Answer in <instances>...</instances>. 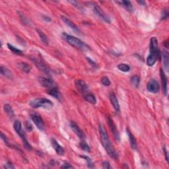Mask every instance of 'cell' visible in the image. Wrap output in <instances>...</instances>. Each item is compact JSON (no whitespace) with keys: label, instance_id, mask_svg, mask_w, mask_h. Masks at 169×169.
I'll return each mask as SVG.
<instances>
[{"label":"cell","instance_id":"obj_1","mask_svg":"<svg viewBox=\"0 0 169 169\" xmlns=\"http://www.w3.org/2000/svg\"><path fill=\"white\" fill-rule=\"evenodd\" d=\"M99 133H100L101 136V140L102 144H103L104 148L106 150V151L107 152L108 155L110 157H112L113 159L117 160L118 159V155L117 152L115 151L113 145L111 143L109 136H108L107 132H106V129L104 128L103 125L101 124L99 126Z\"/></svg>","mask_w":169,"mask_h":169},{"label":"cell","instance_id":"obj_2","mask_svg":"<svg viewBox=\"0 0 169 169\" xmlns=\"http://www.w3.org/2000/svg\"><path fill=\"white\" fill-rule=\"evenodd\" d=\"M62 36L69 44L72 46L73 47L77 48V49L81 50H88L90 49L89 46L87 45L84 42H83L79 38L71 36L70 34L63 32L62 34Z\"/></svg>","mask_w":169,"mask_h":169},{"label":"cell","instance_id":"obj_3","mask_svg":"<svg viewBox=\"0 0 169 169\" xmlns=\"http://www.w3.org/2000/svg\"><path fill=\"white\" fill-rule=\"evenodd\" d=\"M29 104L31 107L34 108H44L49 109L54 106V104L52 101L46 98H37L33 99L30 102Z\"/></svg>","mask_w":169,"mask_h":169},{"label":"cell","instance_id":"obj_4","mask_svg":"<svg viewBox=\"0 0 169 169\" xmlns=\"http://www.w3.org/2000/svg\"><path fill=\"white\" fill-rule=\"evenodd\" d=\"M29 57L31 61L34 64V65L38 68L39 70L41 71L44 73H45L46 75H50L51 69L42 59L40 58L38 56H34V55H31V56H29Z\"/></svg>","mask_w":169,"mask_h":169},{"label":"cell","instance_id":"obj_5","mask_svg":"<svg viewBox=\"0 0 169 169\" xmlns=\"http://www.w3.org/2000/svg\"><path fill=\"white\" fill-rule=\"evenodd\" d=\"M87 5L91 7L93 13L95 14L100 19H101L105 23H110L111 21L109 17L104 13L103 9H102L98 5L96 4L95 3H93V2H89V3H87Z\"/></svg>","mask_w":169,"mask_h":169},{"label":"cell","instance_id":"obj_6","mask_svg":"<svg viewBox=\"0 0 169 169\" xmlns=\"http://www.w3.org/2000/svg\"><path fill=\"white\" fill-rule=\"evenodd\" d=\"M107 120H108V126L110 127V129L112 133L113 134V136H114V140L116 141V142H119L120 141V133L118 132V130L116 128V126L114 121L112 118H110L109 116L107 117Z\"/></svg>","mask_w":169,"mask_h":169},{"label":"cell","instance_id":"obj_7","mask_svg":"<svg viewBox=\"0 0 169 169\" xmlns=\"http://www.w3.org/2000/svg\"><path fill=\"white\" fill-rule=\"evenodd\" d=\"M32 120L33 121L34 124L36 125V126L40 130L44 131L45 129V124L44 122V120L42 118L41 116L38 114H33L31 116Z\"/></svg>","mask_w":169,"mask_h":169},{"label":"cell","instance_id":"obj_8","mask_svg":"<svg viewBox=\"0 0 169 169\" xmlns=\"http://www.w3.org/2000/svg\"><path fill=\"white\" fill-rule=\"evenodd\" d=\"M159 89H160V86H159V82L154 79H152L147 83V89L151 93H157L159 92Z\"/></svg>","mask_w":169,"mask_h":169},{"label":"cell","instance_id":"obj_9","mask_svg":"<svg viewBox=\"0 0 169 169\" xmlns=\"http://www.w3.org/2000/svg\"><path fill=\"white\" fill-rule=\"evenodd\" d=\"M38 81L42 86L48 88V89H51V88L56 86L55 82L50 78L45 77H39Z\"/></svg>","mask_w":169,"mask_h":169},{"label":"cell","instance_id":"obj_10","mask_svg":"<svg viewBox=\"0 0 169 169\" xmlns=\"http://www.w3.org/2000/svg\"><path fill=\"white\" fill-rule=\"evenodd\" d=\"M13 128L16 131V133L18 134V136L22 139L23 141L26 140V135H25V133L23 129L21 122L19 120H15L13 124Z\"/></svg>","mask_w":169,"mask_h":169},{"label":"cell","instance_id":"obj_11","mask_svg":"<svg viewBox=\"0 0 169 169\" xmlns=\"http://www.w3.org/2000/svg\"><path fill=\"white\" fill-rule=\"evenodd\" d=\"M70 127L72 131L77 135L81 140H85V134L82 131V129H81L78 126V125L75 123V122L71 121L70 122Z\"/></svg>","mask_w":169,"mask_h":169},{"label":"cell","instance_id":"obj_12","mask_svg":"<svg viewBox=\"0 0 169 169\" xmlns=\"http://www.w3.org/2000/svg\"><path fill=\"white\" fill-rule=\"evenodd\" d=\"M75 84L76 88L80 92H81L83 94L87 93L89 87H88L87 83L84 81L82 79H77L75 81Z\"/></svg>","mask_w":169,"mask_h":169},{"label":"cell","instance_id":"obj_13","mask_svg":"<svg viewBox=\"0 0 169 169\" xmlns=\"http://www.w3.org/2000/svg\"><path fill=\"white\" fill-rule=\"evenodd\" d=\"M161 73V83H162V88H163V93L165 96L167 95L168 94V81L167 77L165 75V72H164L163 69H161L160 70Z\"/></svg>","mask_w":169,"mask_h":169},{"label":"cell","instance_id":"obj_14","mask_svg":"<svg viewBox=\"0 0 169 169\" xmlns=\"http://www.w3.org/2000/svg\"><path fill=\"white\" fill-rule=\"evenodd\" d=\"M51 144H52V146L54 148L55 152H56V153L58 155L60 156L64 155L65 150L64 149V147H62L55 139H52V140H51Z\"/></svg>","mask_w":169,"mask_h":169},{"label":"cell","instance_id":"obj_15","mask_svg":"<svg viewBox=\"0 0 169 169\" xmlns=\"http://www.w3.org/2000/svg\"><path fill=\"white\" fill-rule=\"evenodd\" d=\"M61 18H62V20L63 21L66 23V24L68 25L69 28H71V29L75 32V33H77V34L80 33V31H79V28L77 27V25H76L75 24H74V23L71 21V20H69V18H68L66 17V16L62 15Z\"/></svg>","mask_w":169,"mask_h":169},{"label":"cell","instance_id":"obj_16","mask_svg":"<svg viewBox=\"0 0 169 169\" xmlns=\"http://www.w3.org/2000/svg\"><path fill=\"white\" fill-rule=\"evenodd\" d=\"M47 92H48V94H49L50 95L54 97L55 99H57L58 101H62V94L59 91V89L57 87V86L51 88V89H49V90H48Z\"/></svg>","mask_w":169,"mask_h":169},{"label":"cell","instance_id":"obj_17","mask_svg":"<svg viewBox=\"0 0 169 169\" xmlns=\"http://www.w3.org/2000/svg\"><path fill=\"white\" fill-rule=\"evenodd\" d=\"M110 100L111 103H112V105L113 106V107H114L115 111L118 113L120 112V104H119V102L116 96L115 95L114 93H110Z\"/></svg>","mask_w":169,"mask_h":169},{"label":"cell","instance_id":"obj_18","mask_svg":"<svg viewBox=\"0 0 169 169\" xmlns=\"http://www.w3.org/2000/svg\"><path fill=\"white\" fill-rule=\"evenodd\" d=\"M126 133L127 135H128V138H129V143H130V145L131 147L133 149H137V142H136L135 138L134 137V135L132 134V133L129 131V129L127 128L126 129Z\"/></svg>","mask_w":169,"mask_h":169},{"label":"cell","instance_id":"obj_19","mask_svg":"<svg viewBox=\"0 0 169 169\" xmlns=\"http://www.w3.org/2000/svg\"><path fill=\"white\" fill-rule=\"evenodd\" d=\"M117 3L120 4V5H122L124 8L126 9L127 11H129L130 13H133L134 11V8L133 6L132 3L129 1H116Z\"/></svg>","mask_w":169,"mask_h":169},{"label":"cell","instance_id":"obj_20","mask_svg":"<svg viewBox=\"0 0 169 169\" xmlns=\"http://www.w3.org/2000/svg\"><path fill=\"white\" fill-rule=\"evenodd\" d=\"M0 72L2 75L8 79H13V73L9 70L8 68H5V66H1L0 68Z\"/></svg>","mask_w":169,"mask_h":169},{"label":"cell","instance_id":"obj_21","mask_svg":"<svg viewBox=\"0 0 169 169\" xmlns=\"http://www.w3.org/2000/svg\"><path fill=\"white\" fill-rule=\"evenodd\" d=\"M18 68L25 73H29L31 70V67L25 62H20L17 64Z\"/></svg>","mask_w":169,"mask_h":169},{"label":"cell","instance_id":"obj_22","mask_svg":"<svg viewBox=\"0 0 169 169\" xmlns=\"http://www.w3.org/2000/svg\"><path fill=\"white\" fill-rule=\"evenodd\" d=\"M163 65L165 67V70L168 71V65H169V55L167 51L164 50L163 52Z\"/></svg>","mask_w":169,"mask_h":169},{"label":"cell","instance_id":"obj_23","mask_svg":"<svg viewBox=\"0 0 169 169\" xmlns=\"http://www.w3.org/2000/svg\"><path fill=\"white\" fill-rule=\"evenodd\" d=\"M85 99L86 100L88 103L92 104V105H95L96 103V97L94 96L93 94L91 93V92H87V93L84 94Z\"/></svg>","mask_w":169,"mask_h":169},{"label":"cell","instance_id":"obj_24","mask_svg":"<svg viewBox=\"0 0 169 169\" xmlns=\"http://www.w3.org/2000/svg\"><path fill=\"white\" fill-rule=\"evenodd\" d=\"M36 31L37 32V33L38 34L39 37H40L41 41L44 44L46 45H48V44H49V39H48V36L46 35V34L44 33V32L40 31V29H36Z\"/></svg>","mask_w":169,"mask_h":169},{"label":"cell","instance_id":"obj_25","mask_svg":"<svg viewBox=\"0 0 169 169\" xmlns=\"http://www.w3.org/2000/svg\"><path fill=\"white\" fill-rule=\"evenodd\" d=\"M3 109L4 111L5 112V113L8 114L9 117L13 118L15 116V114H14V111L13 110V108L11 106L9 105V104H5L3 106Z\"/></svg>","mask_w":169,"mask_h":169},{"label":"cell","instance_id":"obj_26","mask_svg":"<svg viewBox=\"0 0 169 169\" xmlns=\"http://www.w3.org/2000/svg\"><path fill=\"white\" fill-rule=\"evenodd\" d=\"M8 47L9 50H10L11 52L14 53L15 54H17L18 55H23V51L21 50L18 49L17 48L13 46L12 44H8Z\"/></svg>","mask_w":169,"mask_h":169},{"label":"cell","instance_id":"obj_27","mask_svg":"<svg viewBox=\"0 0 169 169\" xmlns=\"http://www.w3.org/2000/svg\"><path fill=\"white\" fill-rule=\"evenodd\" d=\"M118 69L120 71H123V72H128V71H130L131 69L130 66L126 64H120L118 66Z\"/></svg>","mask_w":169,"mask_h":169},{"label":"cell","instance_id":"obj_28","mask_svg":"<svg viewBox=\"0 0 169 169\" xmlns=\"http://www.w3.org/2000/svg\"><path fill=\"white\" fill-rule=\"evenodd\" d=\"M131 83L135 87H138L140 83V78L138 75H133L131 78Z\"/></svg>","mask_w":169,"mask_h":169},{"label":"cell","instance_id":"obj_29","mask_svg":"<svg viewBox=\"0 0 169 169\" xmlns=\"http://www.w3.org/2000/svg\"><path fill=\"white\" fill-rule=\"evenodd\" d=\"M79 147H81V149L83 150L84 151L86 152H90L91 151V147L89 145L85 142H81L79 144Z\"/></svg>","mask_w":169,"mask_h":169},{"label":"cell","instance_id":"obj_30","mask_svg":"<svg viewBox=\"0 0 169 169\" xmlns=\"http://www.w3.org/2000/svg\"><path fill=\"white\" fill-rule=\"evenodd\" d=\"M81 157H82L85 159V160L87 161V166L89 168H93L94 167V164L92 163V160L91 158H89V157H87L86 155H81Z\"/></svg>","mask_w":169,"mask_h":169},{"label":"cell","instance_id":"obj_31","mask_svg":"<svg viewBox=\"0 0 169 169\" xmlns=\"http://www.w3.org/2000/svg\"><path fill=\"white\" fill-rule=\"evenodd\" d=\"M101 83L104 86L108 87L110 85V81L108 77H103L101 79Z\"/></svg>","mask_w":169,"mask_h":169},{"label":"cell","instance_id":"obj_32","mask_svg":"<svg viewBox=\"0 0 169 169\" xmlns=\"http://www.w3.org/2000/svg\"><path fill=\"white\" fill-rule=\"evenodd\" d=\"M69 3H71L75 7V8H77L79 10L81 11H84V9H83L82 5H81L78 3L77 1H68Z\"/></svg>","mask_w":169,"mask_h":169},{"label":"cell","instance_id":"obj_33","mask_svg":"<svg viewBox=\"0 0 169 169\" xmlns=\"http://www.w3.org/2000/svg\"><path fill=\"white\" fill-rule=\"evenodd\" d=\"M23 145H24L25 148L27 150H28V151H31V150H32V147L31 146V144L29 143V141L27 140V139H26V140H23Z\"/></svg>","mask_w":169,"mask_h":169},{"label":"cell","instance_id":"obj_34","mask_svg":"<svg viewBox=\"0 0 169 169\" xmlns=\"http://www.w3.org/2000/svg\"><path fill=\"white\" fill-rule=\"evenodd\" d=\"M168 17V10L167 9H164L161 15V20H165Z\"/></svg>","mask_w":169,"mask_h":169},{"label":"cell","instance_id":"obj_35","mask_svg":"<svg viewBox=\"0 0 169 169\" xmlns=\"http://www.w3.org/2000/svg\"><path fill=\"white\" fill-rule=\"evenodd\" d=\"M87 60L88 61V62H89L90 65H91V66L93 67V68H98V66H97V64L95 62H94L93 60H92L91 58H90V57H86Z\"/></svg>","mask_w":169,"mask_h":169},{"label":"cell","instance_id":"obj_36","mask_svg":"<svg viewBox=\"0 0 169 169\" xmlns=\"http://www.w3.org/2000/svg\"><path fill=\"white\" fill-rule=\"evenodd\" d=\"M25 128H26V129L28 131H31L32 130V126L29 122H28V121L25 122Z\"/></svg>","mask_w":169,"mask_h":169},{"label":"cell","instance_id":"obj_37","mask_svg":"<svg viewBox=\"0 0 169 169\" xmlns=\"http://www.w3.org/2000/svg\"><path fill=\"white\" fill-rule=\"evenodd\" d=\"M1 139L2 140H3V142H5V144L8 145V146H9V147H11V145L9 144V142H8V138H7V137L5 135H4V134L3 133V132H1Z\"/></svg>","mask_w":169,"mask_h":169},{"label":"cell","instance_id":"obj_38","mask_svg":"<svg viewBox=\"0 0 169 169\" xmlns=\"http://www.w3.org/2000/svg\"><path fill=\"white\" fill-rule=\"evenodd\" d=\"M102 165H103V167L106 169H110L112 168V166H111L110 163L108 161H104L103 163H102Z\"/></svg>","mask_w":169,"mask_h":169},{"label":"cell","instance_id":"obj_39","mask_svg":"<svg viewBox=\"0 0 169 169\" xmlns=\"http://www.w3.org/2000/svg\"><path fill=\"white\" fill-rule=\"evenodd\" d=\"M4 168L6 169H11V168H15V166H14L13 164L10 163V162H8V163L4 165Z\"/></svg>","mask_w":169,"mask_h":169},{"label":"cell","instance_id":"obj_40","mask_svg":"<svg viewBox=\"0 0 169 169\" xmlns=\"http://www.w3.org/2000/svg\"><path fill=\"white\" fill-rule=\"evenodd\" d=\"M20 17H21V18L22 22L25 23V25H29V21H28V19H27V17H25L24 15H22V14H20Z\"/></svg>","mask_w":169,"mask_h":169},{"label":"cell","instance_id":"obj_41","mask_svg":"<svg viewBox=\"0 0 169 169\" xmlns=\"http://www.w3.org/2000/svg\"><path fill=\"white\" fill-rule=\"evenodd\" d=\"M61 168H73V166L72 165H71L69 163H64L62 165V166H61V167H60Z\"/></svg>","mask_w":169,"mask_h":169},{"label":"cell","instance_id":"obj_42","mask_svg":"<svg viewBox=\"0 0 169 169\" xmlns=\"http://www.w3.org/2000/svg\"><path fill=\"white\" fill-rule=\"evenodd\" d=\"M163 151H164V154L165 155V158H166V161L168 163V151L167 150H166V147H163Z\"/></svg>","mask_w":169,"mask_h":169},{"label":"cell","instance_id":"obj_43","mask_svg":"<svg viewBox=\"0 0 169 169\" xmlns=\"http://www.w3.org/2000/svg\"><path fill=\"white\" fill-rule=\"evenodd\" d=\"M42 17L44 18V20L45 21H46V22H50L51 21V18L48 17V16L42 15Z\"/></svg>","mask_w":169,"mask_h":169},{"label":"cell","instance_id":"obj_44","mask_svg":"<svg viewBox=\"0 0 169 169\" xmlns=\"http://www.w3.org/2000/svg\"><path fill=\"white\" fill-rule=\"evenodd\" d=\"M138 3L141 4L142 5H145V2L144 1H138Z\"/></svg>","mask_w":169,"mask_h":169},{"label":"cell","instance_id":"obj_45","mask_svg":"<svg viewBox=\"0 0 169 169\" xmlns=\"http://www.w3.org/2000/svg\"><path fill=\"white\" fill-rule=\"evenodd\" d=\"M168 40H166V41L165 42H164V44H165V47H166V48H168Z\"/></svg>","mask_w":169,"mask_h":169}]
</instances>
